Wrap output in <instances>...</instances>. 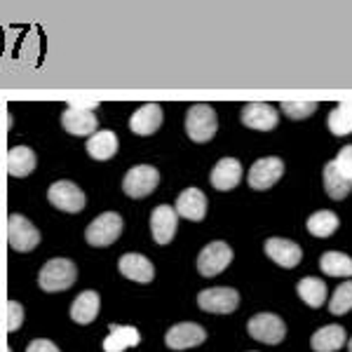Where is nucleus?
Masks as SVG:
<instances>
[{
    "mask_svg": "<svg viewBox=\"0 0 352 352\" xmlns=\"http://www.w3.org/2000/svg\"><path fill=\"white\" fill-rule=\"evenodd\" d=\"M78 277V268L73 261L68 258H52L43 265L41 275H38V285H41L43 292H66L76 285Z\"/></svg>",
    "mask_w": 352,
    "mask_h": 352,
    "instance_id": "obj_1",
    "label": "nucleus"
},
{
    "mask_svg": "<svg viewBox=\"0 0 352 352\" xmlns=\"http://www.w3.org/2000/svg\"><path fill=\"white\" fill-rule=\"evenodd\" d=\"M217 129H219V120L212 106H207V104L190 106L188 116H186V134H188L190 141H195V144H207V141L214 139Z\"/></svg>",
    "mask_w": 352,
    "mask_h": 352,
    "instance_id": "obj_2",
    "label": "nucleus"
},
{
    "mask_svg": "<svg viewBox=\"0 0 352 352\" xmlns=\"http://www.w3.org/2000/svg\"><path fill=\"white\" fill-rule=\"evenodd\" d=\"M160 184V172L151 164H136V167L129 169L122 179V190L127 197H134V200H141V197H148L153 190Z\"/></svg>",
    "mask_w": 352,
    "mask_h": 352,
    "instance_id": "obj_3",
    "label": "nucleus"
},
{
    "mask_svg": "<svg viewBox=\"0 0 352 352\" xmlns=\"http://www.w3.org/2000/svg\"><path fill=\"white\" fill-rule=\"evenodd\" d=\"M122 232V217L116 212H106L96 217L85 230V240L89 247H111Z\"/></svg>",
    "mask_w": 352,
    "mask_h": 352,
    "instance_id": "obj_4",
    "label": "nucleus"
},
{
    "mask_svg": "<svg viewBox=\"0 0 352 352\" xmlns=\"http://www.w3.org/2000/svg\"><path fill=\"white\" fill-rule=\"evenodd\" d=\"M38 242H41V232H38L36 226L26 217H21V214H10V219H8L10 247L19 254H26V252H31V249H36Z\"/></svg>",
    "mask_w": 352,
    "mask_h": 352,
    "instance_id": "obj_5",
    "label": "nucleus"
},
{
    "mask_svg": "<svg viewBox=\"0 0 352 352\" xmlns=\"http://www.w3.org/2000/svg\"><path fill=\"white\" fill-rule=\"evenodd\" d=\"M249 336L258 343H268V345H277L285 340L287 327L282 322V317L272 315V312H261V315H254L247 324Z\"/></svg>",
    "mask_w": 352,
    "mask_h": 352,
    "instance_id": "obj_6",
    "label": "nucleus"
},
{
    "mask_svg": "<svg viewBox=\"0 0 352 352\" xmlns=\"http://www.w3.org/2000/svg\"><path fill=\"white\" fill-rule=\"evenodd\" d=\"M232 263V249L226 242H212L197 256V270L204 277H217Z\"/></svg>",
    "mask_w": 352,
    "mask_h": 352,
    "instance_id": "obj_7",
    "label": "nucleus"
},
{
    "mask_svg": "<svg viewBox=\"0 0 352 352\" xmlns=\"http://www.w3.org/2000/svg\"><path fill=\"white\" fill-rule=\"evenodd\" d=\"M197 305L204 312H214V315H228V312L237 310L240 305V294L230 287H214L204 289L197 296Z\"/></svg>",
    "mask_w": 352,
    "mask_h": 352,
    "instance_id": "obj_8",
    "label": "nucleus"
},
{
    "mask_svg": "<svg viewBox=\"0 0 352 352\" xmlns=\"http://www.w3.org/2000/svg\"><path fill=\"white\" fill-rule=\"evenodd\" d=\"M282 174H285V162L280 157H261L252 164L247 181L254 190H268L282 179Z\"/></svg>",
    "mask_w": 352,
    "mask_h": 352,
    "instance_id": "obj_9",
    "label": "nucleus"
},
{
    "mask_svg": "<svg viewBox=\"0 0 352 352\" xmlns=\"http://www.w3.org/2000/svg\"><path fill=\"white\" fill-rule=\"evenodd\" d=\"M47 200L54 204L56 209L61 212H68V214H78L85 209V192L78 188L76 184L71 181H56V184L50 186L47 190Z\"/></svg>",
    "mask_w": 352,
    "mask_h": 352,
    "instance_id": "obj_10",
    "label": "nucleus"
},
{
    "mask_svg": "<svg viewBox=\"0 0 352 352\" xmlns=\"http://www.w3.org/2000/svg\"><path fill=\"white\" fill-rule=\"evenodd\" d=\"M176 228H179V214L169 204H160L151 214V232L157 244H169L174 240Z\"/></svg>",
    "mask_w": 352,
    "mask_h": 352,
    "instance_id": "obj_11",
    "label": "nucleus"
},
{
    "mask_svg": "<svg viewBox=\"0 0 352 352\" xmlns=\"http://www.w3.org/2000/svg\"><path fill=\"white\" fill-rule=\"evenodd\" d=\"M207 340V331L200 324H192V322H181V324L172 327L164 336V343L172 350H188L197 348Z\"/></svg>",
    "mask_w": 352,
    "mask_h": 352,
    "instance_id": "obj_12",
    "label": "nucleus"
},
{
    "mask_svg": "<svg viewBox=\"0 0 352 352\" xmlns=\"http://www.w3.org/2000/svg\"><path fill=\"white\" fill-rule=\"evenodd\" d=\"M280 122V116L272 109L270 104H258V101H252L242 109V124L249 129H258V132H270V129L277 127Z\"/></svg>",
    "mask_w": 352,
    "mask_h": 352,
    "instance_id": "obj_13",
    "label": "nucleus"
},
{
    "mask_svg": "<svg viewBox=\"0 0 352 352\" xmlns=\"http://www.w3.org/2000/svg\"><path fill=\"white\" fill-rule=\"evenodd\" d=\"M265 254L282 268H296L300 258H303V252H300L298 244L292 240H282V237H270L265 242Z\"/></svg>",
    "mask_w": 352,
    "mask_h": 352,
    "instance_id": "obj_14",
    "label": "nucleus"
},
{
    "mask_svg": "<svg viewBox=\"0 0 352 352\" xmlns=\"http://www.w3.org/2000/svg\"><path fill=\"white\" fill-rule=\"evenodd\" d=\"M61 124L68 134L73 136H92L99 127V120L92 111H82V109H76V106H68L61 116Z\"/></svg>",
    "mask_w": 352,
    "mask_h": 352,
    "instance_id": "obj_15",
    "label": "nucleus"
},
{
    "mask_svg": "<svg viewBox=\"0 0 352 352\" xmlns=\"http://www.w3.org/2000/svg\"><path fill=\"white\" fill-rule=\"evenodd\" d=\"M118 268L127 280L139 282V285H148V282L155 277V268L146 256L141 254H124V256L118 261Z\"/></svg>",
    "mask_w": 352,
    "mask_h": 352,
    "instance_id": "obj_16",
    "label": "nucleus"
},
{
    "mask_svg": "<svg viewBox=\"0 0 352 352\" xmlns=\"http://www.w3.org/2000/svg\"><path fill=\"white\" fill-rule=\"evenodd\" d=\"M162 127V109L160 104H144L129 120V129L139 136H151Z\"/></svg>",
    "mask_w": 352,
    "mask_h": 352,
    "instance_id": "obj_17",
    "label": "nucleus"
},
{
    "mask_svg": "<svg viewBox=\"0 0 352 352\" xmlns=\"http://www.w3.org/2000/svg\"><path fill=\"white\" fill-rule=\"evenodd\" d=\"M176 214L188 221H202L207 214V197L200 188H186L176 200Z\"/></svg>",
    "mask_w": 352,
    "mask_h": 352,
    "instance_id": "obj_18",
    "label": "nucleus"
},
{
    "mask_svg": "<svg viewBox=\"0 0 352 352\" xmlns=\"http://www.w3.org/2000/svg\"><path fill=\"white\" fill-rule=\"evenodd\" d=\"M242 181V164L235 157H223L212 169V186L217 190H232Z\"/></svg>",
    "mask_w": 352,
    "mask_h": 352,
    "instance_id": "obj_19",
    "label": "nucleus"
},
{
    "mask_svg": "<svg viewBox=\"0 0 352 352\" xmlns=\"http://www.w3.org/2000/svg\"><path fill=\"white\" fill-rule=\"evenodd\" d=\"M87 153L92 160H99V162H106L111 157H116L118 153V136L116 132L111 129H96V132L87 139Z\"/></svg>",
    "mask_w": 352,
    "mask_h": 352,
    "instance_id": "obj_20",
    "label": "nucleus"
},
{
    "mask_svg": "<svg viewBox=\"0 0 352 352\" xmlns=\"http://www.w3.org/2000/svg\"><path fill=\"white\" fill-rule=\"evenodd\" d=\"M348 343V336H345V329L338 324H329L322 327L320 331L312 333L310 345L315 352H336L343 345Z\"/></svg>",
    "mask_w": 352,
    "mask_h": 352,
    "instance_id": "obj_21",
    "label": "nucleus"
},
{
    "mask_svg": "<svg viewBox=\"0 0 352 352\" xmlns=\"http://www.w3.org/2000/svg\"><path fill=\"white\" fill-rule=\"evenodd\" d=\"M141 343V333L134 327H120L111 324L109 338L104 340V352H124L129 348H136Z\"/></svg>",
    "mask_w": 352,
    "mask_h": 352,
    "instance_id": "obj_22",
    "label": "nucleus"
},
{
    "mask_svg": "<svg viewBox=\"0 0 352 352\" xmlns=\"http://www.w3.org/2000/svg\"><path fill=\"white\" fill-rule=\"evenodd\" d=\"M38 164V157L36 153H33L28 146H14V148H10L8 153V172L16 176V179H24L36 169Z\"/></svg>",
    "mask_w": 352,
    "mask_h": 352,
    "instance_id": "obj_23",
    "label": "nucleus"
},
{
    "mask_svg": "<svg viewBox=\"0 0 352 352\" xmlns=\"http://www.w3.org/2000/svg\"><path fill=\"white\" fill-rule=\"evenodd\" d=\"M99 294L96 292H82L80 296L71 303V320L78 324H89L94 322V317L99 315Z\"/></svg>",
    "mask_w": 352,
    "mask_h": 352,
    "instance_id": "obj_24",
    "label": "nucleus"
},
{
    "mask_svg": "<svg viewBox=\"0 0 352 352\" xmlns=\"http://www.w3.org/2000/svg\"><path fill=\"white\" fill-rule=\"evenodd\" d=\"M298 296L303 303H308L310 308H320V305L327 303V285L320 280V277H303L296 287Z\"/></svg>",
    "mask_w": 352,
    "mask_h": 352,
    "instance_id": "obj_25",
    "label": "nucleus"
},
{
    "mask_svg": "<svg viewBox=\"0 0 352 352\" xmlns=\"http://www.w3.org/2000/svg\"><path fill=\"white\" fill-rule=\"evenodd\" d=\"M320 268L329 277H352V258L340 252H327L320 258Z\"/></svg>",
    "mask_w": 352,
    "mask_h": 352,
    "instance_id": "obj_26",
    "label": "nucleus"
},
{
    "mask_svg": "<svg viewBox=\"0 0 352 352\" xmlns=\"http://www.w3.org/2000/svg\"><path fill=\"white\" fill-rule=\"evenodd\" d=\"M324 188L331 200H345L352 190V181H348L345 176H340L338 169L333 167V162H329L324 167Z\"/></svg>",
    "mask_w": 352,
    "mask_h": 352,
    "instance_id": "obj_27",
    "label": "nucleus"
},
{
    "mask_svg": "<svg viewBox=\"0 0 352 352\" xmlns=\"http://www.w3.org/2000/svg\"><path fill=\"white\" fill-rule=\"evenodd\" d=\"M336 228H338V217L333 212H327V209L312 214L308 219V232L315 237H329L336 232Z\"/></svg>",
    "mask_w": 352,
    "mask_h": 352,
    "instance_id": "obj_28",
    "label": "nucleus"
},
{
    "mask_svg": "<svg viewBox=\"0 0 352 352\" xmlns=\"http://www.w3.org/2000/svg\"><path fill=\"white\" fill-rule=\"evenodd\" d=\"M329 129L336 136H345L352 132V113L343 109V104H338L329 116Z\"/></svg>",
    "mask_w": 352,
    "mask_h": 352,
    "instance_id": "obj_29",
    "label": "nucleus"
},
{
    "mask_svg": "<svg viewBox=\"0 0 352 352\" xmlns=\"http://www.w3.org/2000/svg\"><path fill=\"white\" fill-rule=\"evenodd\" d=\"M329 310H331V315H345L352 310V282H345L333 292Z\"/></svg>",
    "mask_w": 352,
    "mask_h": 352,
    "instance_id": "obj_30",
    "label": "nucleus"
},
{
    "mask_svg": "<svg viewBox=\"0 0 352 352\" xmlns=\"http://www.w3.org/2000/svg\"><path fill=\"white\" fill-rule=\"evenodd\" d=\"M317 111L315 101H282V113L292 120H303Z\"/></svg>",
    "mask_w": 352,
    "mask_h": 352,
    "instance_id": "obj_31",
    "label": "nucleus"
},
{
    "mask_svg": "<svg viewBox=\"0 0 352 352\" xmlns=\"http://www.w3.org/2000/svg\"><path fill=\"white\" fill-rule=\"evenodd\" d=\"M331 162H333V167L338 169L340 176H345L348 181H352V146H343L338 153V157Z\"/></svg>",
    "mask_w": 352,
    "mask_h": 352,
    "instance_id": "obj_32",
    "label": "nucleus"
},
{
    "mask_svg": "<svg viewBox=\"0 0 352 352\" xmlns=\"http://www.w3.org/2000/svg\"><path fill=\"white\" fill-rule=\"evenodd\" d=\"M24 324V308L19 300H10L8 303V331H16Z\"/></svg>",
    "mask_w": 352,
    "mask_h": 352,
    "instance_id": "obj_33",
    "label": "nucleus"
},
{
    "mask_svg": "<svg viewBox=\"0 0 352 352\" xmlns=\"http://www.w3.org/2000/svg\"><path fill=\"white\" fill-rule=\"evenodd\" d=\"M26 352H59V348H56L52 340H47V338H36V340L28 343Z\"/></svg>",
    "mask_w": 352,
    "mask_h": 352,
    "instance_id": "obj_34",
    "label": "nucleus"
},
{
    "mask_svg": "<svg viewBox=\"0 0 352 352\" xmlns=\"http://www.w3.org/2000/svg\"><path fill=\"white\" fill-rule=\"evenodd\" d=\"M68 106H76V109H82V111H96L99 109V101H76V104H68Z\"/></svg>",
    "mask_w": 352,
    "mask_h": 352,
    "instance_id": "obj_35",
    "label": "nucleus"
},
{
    "mask_svg": "<svg viewBox=\"0 0 352 352\" xmlns=\"http://www.w3.org/2000/svg\"><path fill=\"white\" fill-rule=\"evenodd\" d=\"M343 109L352 113V101H343Z\"/></svg>",
    "mask_w": 352,
    "mask_h": 352,
    "instance_id": "obj_36",
    "label": "nucleus"
},
{
    "mask_svg": "<svg viewBox=\"0 0 352 352\" xmlns=\"http://www.w3.org/2000/svg\"><path fill=\"white\" fill-rule=\"evenodd\" d=\"M348 348H350V352H352V338L348 340Z\"/></svg>",
    "mask_w": 352,
    "mask_h": 352,
    "instance_id": "obj_37",
    "label": "nucleus"
},
{
    "mask_svg": "<svg viewBox=\"0 0 352 352\" xmlns=\"http://www.w3.org/2000/svg\"><path fill=\"white\" fill-rule=\"evenodd\" d=\"M8 352H12V350H10V348H8Z\"/></svg>",
    "mask_w": 352,
    "mask_h": 352,
    "instance_id": "obj_38",
    "label": "nucleus"
}]
</instances>
